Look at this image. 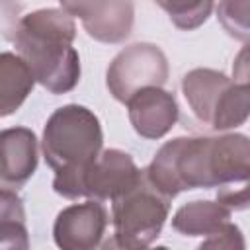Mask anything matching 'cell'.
Returning a JSON list of instances; mask_svg holds the SVG:
<instances>
[{
  "label": "cell",
  "mask_w": 250,
  "mask_h": 250,
  "mask_svg": "<svg viewBox=\"0 0 250 250\" xmlns=\"http://www.w3.org/2000/svg\"><path fill=\"white\" fill-rule=\"evenodd\" d=\"M76 25L62 8L25 14L16 25V51L29 64L35 80L51 94H66L80 80V57L72 47Z\"/></svg>",
  "instance_id": "cell-1"
},
{
  "label": "cell",
  "mask_w": 250,
  "mask_h": 250,
  "mask_svg": "<svg viewBox=\"0 0 250 250\" xmlns=\"http://www.w3.org/2000/svg\"><path fill=\"white\" fill-rule=\"evenodd\" d=\"M182 92L195 119L213 131L240 127L250 117V84L236 82L215 68L186 72Z\"/></svg>",
  "instance_id": "cell-2"
},
{
  "label": "cell",
  "mask_w": 250,
  "mask_h": 250,
  "mask_svg": "<svg viewBox=\"0 0 250 250\" xmlns=\"http://www.w3.org/2000/svg\"><path fill=\"white\" fill-rule=\"evenodd\" d=\"M104 145L98 115L78 104H66L51 113L43 127L41 150L45 162L57 172L90 164Z\"/></svg>",
  "instance_id": "cell-3"
},
{
  "label": "cell",
  "mask_w": 250,
  "mask_h": 250,
  "mask_svg": "<svg viewBox=\"0 0 250 250\" xmlns=\"http://www.w3.org/2000/svg\"><path fill=\"white\" fill-rule=\"evenodd\" d=\"M145 176L139 170L133 156L119 148L102 150L90 164L57 170L53 189L66 199H115L133 189Z\"/></svg>",
  "instance_id": "cell-4"
},
{
  "label": "cell",
  "mask_w": 250,
  "mask_h": 250,
  "mask_svg": "<svg viewBox=\"0 0 250 250\" xmlns=\"http://www.w3.org/2000/svg\"><path fill=\"white\" fill-rule=\"evenodd\" d=\"M145 176L168 199L188 189H209V137L166 141L145 168Z\"/></svg>",
  "instance_id": "cell-5"
},
{
  "label": "cell",
  "mask_w": 250,
  "mask_h": 250,
  "mask_svg": "<svg viewBox=\"0 0 250 250\" xmlns=\"http://www.w3.org/2000/svg\"><path fill=\"white\" fill-rule=\"evenodd\" d=\"M168 211L170 199L143 176L133 189L111 201L115 246L131 250L150 246L158 238Z\"/></svg>",
  "instance_id": "cell-6"
},
{
  "label": "cell",
  "mask_w": 250,
  "mask_h": 250,
  "mask_svg": "<svg viewBox=\"0 0 250 250\" xmlns=\"http://www.w3.org/2000/svg\"><path fill=\"white\" fill-rule=\"evenodd\" d=\"M209 184L217 201L230 211L250 209V137H209Z\"/></svg>",
  "instance_id": "cell-7"
},
{
  "label": "cell",
  "mask_w": 250,
  "mask_h": 250,
  "mask_svg": "<svg viewBox=\"0 0 250 250\" xmlns=\"http://www.w3.org/2000/svg\"><path fill=\"white\" fill-rule=\"evenodd\" d=\"M168 80V59L160 47L152 43H133L119 51L107 66L105 86L109 94L127 104V100L143 88L164 86Z\"/></svg>",
  "instance_id": "cell-8"
},
{
  "label": "cell",
  "mask_w": 250,
  "mask_h": 250,
  "mask_svg": "<svg viewBox=\"0 0 250 250\" xmlns=\"http://www.w3.org/2000/svg\"><path fill=\"white\" fill-rule=\"evenodd\" d=\"M109 223L107 209L98 199L64 207L53 225L55 244L62 250H92L102 244Z\"/></svg>",
  "instance_id": "cell-9"
},
{
  "label": "cell",
  "mask_w": 250,
  "mask_h": 250,
  "mask_svg": "<svg viewBox=\"0 0 250 250\" xmlns=\"http://www.w3.org/2000/svg\"><path fill=\"white\" fill-rule=\"evenodd\" d=\"M127 113L135 133L143 139L158 141L172 131L178 121V102L162 86H148L127 100Z\"/></svg>",
  "instance_id": "cell-10"
},
{
  "label": "cell",
  "mask_w": 250,
  "mask_h": 250,
  "mask_svg": "<svg viewBox=\"0 0 250 250\" xmlns=\"http://www.w3.org/2000/svg\"><path fill=\"white\" fill-rule=\"evenodd\" d=\"M2 145V170L0 180L4 188H21L37 170L39 152L37 137L27 127H10L0 135Z\"/></svg>",
  "instance_id": "cell-11"
},
{
  "label": "cell",
  "mask_w": 250,
  "mask_h": 250,
  "mask_svg": "<svg viewBox=\"0 0 250 250\" xmlns=\"http://www.w3.org/2000/svg\"><path fill=\"white\" fill-rule=\"evenodd\" d=\"M230 223V209L219 201L195 199L182 205L172 217V229L182 236H213Z\"/></svg>",
  "instance_id": "cell-12"
},
{
  "label": "cell",
  "mask_w": 250,
  "mask_h": 250,
  "mask_svg": "<svg viewBox=\"0 0 250 250\" xmlns=\"http://www.w3.org/2000/svg\"><path fill=\"white\" fill-rule=\"evenodd\" d=\"M35 74L21 55L4 51L0 55V115L14 113L35 86Z\"/></svg>",
  "instance_id": "cell-13"
},
{
  "label": "cell",
  "mask_w": 250,
  "mask_h": 250,
  "mask_svg": "<svg viewBox=\"0 0 250 250\" xmlns=\"http://www.w3.org/2000/svg\"><path fill=\"white\" fill-rule=\"evenodd\" d=\"M135 21L133 0H109L105 12L92 21L82 23L84 31L100 43H121L131 35Z\"/></svg>",
  "instance_id": "cell-14"
},
{
  "label": "cell",
  "mask_w": 250,
  "mask_h": 250,
  "mask_svg": "<svg viewBox=\"0 0 250 250\" xmlns=\"http://www.w3.org/2000/svg\"><path fill=\"white\" fill-rule=\"evenodd\" d=\"M0 246L2 248H27L25 211L20 195L12 188L0 191Z\"/></svg>",
  "instance_id": "cell-15"
},
{
  "label": "cell",
  "mask_w": 250,
  "mask_h": 250,
  "mask_svg": "<svg viewBox=\"0 0 250 250\" xmlns=\"http://www.w3.org/2000/svg\"><path fill=\"white\" fill-rule=\"evenodd\" d=\"M170 18V21L184 31H193L207 21L215 0H154Z\"/></svg>",
  "instance_id": "cell-16"
},
{
  "label": "cell",
  "mask_w": 250,
  "mask_h": 250,
  "mask_svg": "<svg viewBox=\"0 0 250 250\" xmlns=\"http://www.w3.org/2000/svg\"><path fill=\"white\" fill-rule=\"evenodd\" d=\"M217 20L229 37L250 43V0H219Z\"/></svg>",
  "instance_id": "cell-17"
},
{
  "label": "cell",
  "mask_w": 250,
  "mask_h": 250,
  "mask_svg": "<svg viewBox=\"0 0 250 250\" xmlns=\"http://www.w3.org/2000/svg\"><path fill=\"white\" fill-rule=\"evenodd\" d=\"M61 8L70 14L72 18H78L82 23L96 20L102 16L109 4V0H59Z\"/></svg>",
  "instance_id": "cell-18"
},
{
  "label": "cell",
  "mask_w": 250,
  "mask_h": 250,
  "mask_svg": "<svg viewBox=\"0 0 250 250\" xmlns=\"http://www.w3.org/2000/svg\"><path fill=\"white\" fill-rule=\"evenodd\" d=\"M246 242H244L242 230L234 223H229L221 232L203 238L199 244V248H234V250H242Z\"/></svg>",
  "instance_id": "cell-19"
},
{
  "label": "cell",
  "mask_w": 250,
  "mask_h": 250,
  "mask_svg": "<svg viewBox=\"0 0 250 250\" xmlns=\"http://www.w3.org/2000/svg\"><path fill=\"white\" fill-rule=\"evenodd\" d=\"M232 78L236 82L250 84V43H246L232 62Z\"/></svg>",
  "instance_id": "cell-20"
}]
</instances>
